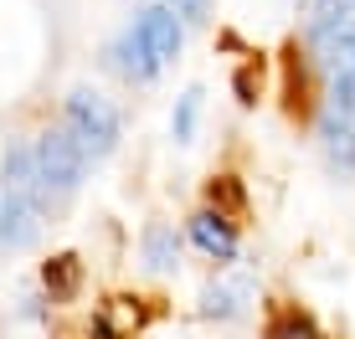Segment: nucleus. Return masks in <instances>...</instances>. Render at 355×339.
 Masks as SVG:
<instances>
[{"label": "nucleus", "mask_w": 355, "mask_h": 339, "mask_svg": "<svg viewBox=\"0 0 355 339\" xmlns=\"http://www.w3.org/2000/svg\"><path fill=\"white\" fill-rule=\"evenodd\" d=\"M191 237H196V247H201L206 257H216V262H232V257H237V232H232V221H227L222 211L191 216Z\"/></svg>", "instance_id": "nucleus-3"}, {"label": "nucleus", "mask_w": 355, "mask_h": 339, "mask_svg": "<svg viewBox=\"0 0 355 339\" xmlns=\"http://www.w3.org/2000/svg\"><path fill=\"white\" fill-rule=\"evenodd\" d=\"M46 165H52V175H62V180L78 175V160H72V149H67L62 139H52V149H46Z\"/></svg>", "instance_id": "nucleus-11"}, {"label": "nucleus", "mask_w": 355, "mask_h": 339, "mask_svg": "<svg viewBox=\"0 0 355 339\" xmlns=\"http://www.w3.org/2000/svg\"><path fill=\"white\" fill-rule=\"evenodd\" d=\"M324 52H329V62L335 67H355V16H329L324 26Z\"/></svg>", "instance_id": "nucleus-4"}, {"label": "nucleus", "mask_w": 355, "mask_h": 339, "mask_svg": "<svg viewBox=\"0 0 355 339\" xmlns=\"http://www.w3.org/2000/svg\"><path fill=\"white\" fill-rule=\"evenodd\" d=\"M170 10H180L186 21H196V16H206V0H165Z\"/></svg>", "instance_id": "nucleus-12"}, {"label": "nucleus", "mask_w": 355, "mask_h": 339, "mask_svg": "<svg viewBox=\"0 0 355 339\" xmlns=\"http://www.w3.org/2000/svg\"><path fill=\"white\" fill-rule=\"evenodd\" d=\"M72 118H78L83 139H88L93 149H108V144L119 139V118H114V108H108L103 98H93V93H78V103H72Z\"/></svg>", "instance_id": "nucleus-2"}, {"label": "nucleus", "mask_w": 355, "mask_h": 339, "mask_svg": "<svg viewBox=\"0 0 355 339\" xmlns=\"http://www.w3.org/2000/svg\"><path fill=\"white\" fill-rule=\"evenodd\" d=\"M201 313H211V319H237L242 313V288H206Z\"/></svg>", "instance_id": "nucleus-8"}, {"label": "nucleus", "mask_w": 355, "mask_h": 339, "mask_svg": "<svg viewBox=\"0 0 355 339\" xmlns=\"http://www.w3.org/2000/svg\"><path fill=\"white\" fill-rule=\"evenodd\" d=\"M78 257H57V268H46V288H52V298H72V288H78Z\"/></svg>", "instance_id": "nucleus-9"}, {"label": "nucleus", "mask_w": 355, "mask_h": 339, "mask_svg": "<svg viewBox=\"0 0 355 339\" xmlns=\"http://www.w3.org/2000/svg\"><path fill=\"white\" fill-rule=\"evenodd\" d=\"M324 10H345V6H355V0H320Z\"/></svg>", "instance_id": "nucleus-13"}, {"label": "nucleus", "mask_w": 355, "mask_h": 339, "mask_svg": "<svg viewBox=\"0 0 355 339\" xmlns=\"http://www.w3.org/2000/svg\"><path fill=\"white\" fill-rule=\"evenodd\" d=\"M196 113H201V88H191L186 98H180V108H175V139L180 144L196 134Z\"/></svg>", "instance_id": "nucleus-10"}, {"label": "nucleus", "mask_w": 355, "mask_h": 339, "mask_svg": "<svg viewBox=\"0 0 355 339\" xmlns=\"http://www.w3.org/2000/svg\"><path fill=\"white\" fill-rule=\"evenodd\" d=\"M144 257H150V268H175V257H180L175 226H150L144 232Z\"/></svg>", "instance_id": "nucleus-6"}, {"label": "nucleus", "mask_w": 355, "mask_h": 339, "mask_svg": "<svg viewBox=\"0 0 355 339\" xmlns=\"http://www.w3.org/2000/svg\"><path fill=\"white\" fill-rule=\"evenodd\" d=\"M180 42H186L180 10L155 6V10H144L139 26L124 36V46H119V67H124V72H139V77H150L155 67H165L170 57L180 52Z\"/></svg>", "instance_id": "nucleus-1"}, {"label": "nucleus", "mask_w": 355, "mask_h": 339, "mask_svg": "<svg viewBox=\"0 0 355 339\" xmlns=\"http://www.w3.org/2000/svg\"><path fill=\"white\" fill-rule=\"evenodd\" d=\"M268 339H320V329L299 309H278V319L268 324Z\"/></svg>", "instance_id": "nucleus-7"}, {"label": "nucleus", "mask_w": 355, "mask_h": 339, "mask_svg": "<svg viewBox=\"0 0 355 339\" xmlns=\"http://www.w3.org/2000/svg\"><path fill=\"white\" fill-rule=\"evenodd\" d=\"M324 154H329V165L355 170V129H350L345 113H340V118H324Z\"/></svg>", "instance_id": "nucleus-5"}]
</instances>
